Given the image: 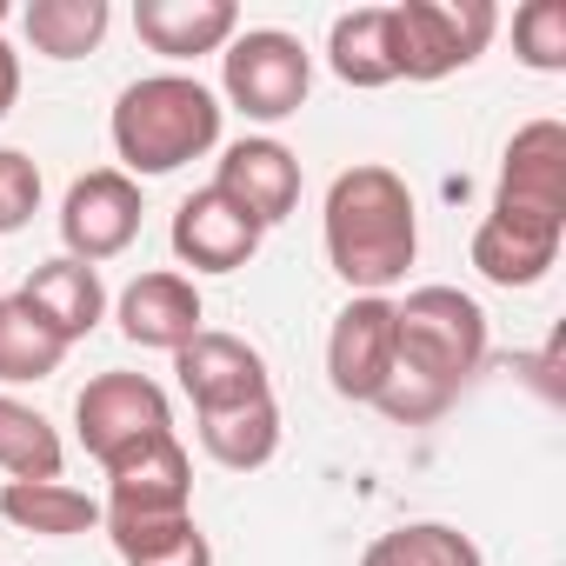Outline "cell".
<instances>
[{
  "instance_id": "obj_6",
  "label": "cell",
  "mask_w": 566,
  "mask_h": 566,
  "mask_svg": "<svg viewBox=\"0 0 566 566\" xmlns=\"http://www.w3.org/2000/svg\"><path fill=\"white\" fill-rule=\"evenodd\" d=\"M74 427H81V447H87L101 467H114L120 453H134V447H147V440H160V433H174V407H167V394H160L147 374H101V380L81 387Z\"/></svg>"
},
{
  "instance_id": "obj_28",
  "label": "cell",
  "mask_w": 566,
  "mask_h": 566,
  "mask_svg": "<svg viewBox=\"0 0 566 566\" xmlns=\"http://www.w3.org/2000/svg\"><path fill=\"white\" fill-rule=\"evenodd\" d=\"M21 101V54L0 41V120H8V107Z\"/></svg>"
},
{
  "instance_id": "obj_1",
  "label": "cell",
  "mask_w": 566,
  "mask_h": 566,
  "mask_svg": "<svg viewBox=\"0 0 566 566\" xmlns=\"http://www.w3.org/2000/svg\"><path fill=\"white\" fill-rule=\"evenodd\" d=\"M321 227H327V260L354 294H387L394 280H407V266L420 253L413 193L380 160H360V167L334 174Z\"/></svg>"
},
{
  "instance_id": "obj_15",
  "label": "cell",
  "mask_w": 566,
  "mask_h": 566,
  "mask_svg": "<svg viewBox=\"0 0 566 566\" xmlns=\"http://www.w3.org/2000/svg\"><path fill=\"white\" fill-rule=\"evenodd\" d=\"M559 240H566V227H553V220L486 207V220L473 227V266L493 287H539L559 260Z\"/></svg>"
},
{
  "instance_id": "obj_27",
  "label": "cell",
  "mask_w": 566,
  "mask_h": 566,
  "mask_svg": "<svg viewBox=\"0 0 566 566\" xmlns=\"http://www.w3.org/2000/svg\"><path fill=\"white\" fill-rule=\"evenodd\" d=\"M41 207V167L21 147H0V233H21Z\"/></svg>"
},
{
  "instance_id": "obj_13",
  "label": "cell",
  "mask_w": 566,
  "mask_h": 566,
  "mask_svg": "<svg viewBox=\"0 0 566 566\" xmlns=\"http://www.w3.org/2000/svg\"><path fill=\"white\" fill-rule=\"evenodd\" d=\"M114 321H120V334H127L134 347L180 354V347L200 334L207 307H200V287H193L187 273H174V266H154V273L127 280V294L114 301Z\"/></svg>"
},
{
  "instance_id": "obj_24",
  "label": "cell",
  "mask_w": 566,
  "mask_h": 566,
  "mask_svg": "<svg viewBox=\"0 0 566 566\" xmlns=\"http://www.w3.org/2000/svg\"><path fill=\"white\" fill-rule=\"evenodd\" d=\"M107 539H114V553L127 566H213V546L193 526V513H174V520H120V526H107Z\"/></svg>"
},
{
  "instance_id": "obj_7",
  "label": "cell",
  "mask_w": 566,
  "mask_h": 566,
  "mask_svg": "<svg viewBox=\"0 0 566 566\" xmlns=\"http://www.w3.org/2000/svg\"><path fill=\"white\" fill-rule=\"evenodd\" d=\"M394 374H400L394 301H387V294H354V301L334 314V334H327V380H334L340 400L374 407Z\"/></svg>"
},
{
  "instance_id": "obj_22",
  "label": "cell",
  "mask_w": 566,
  "mask_h": 566,
  "mask_svg": "<svg viewBox=\"0 0 566 566\" xmlns=\"http://www.w3.org/2000/svg\"><path fill=\"white\" fill-rule=\"evenodd\" d=\"M61 433L41 407L0 394V473L8 480H61Z\"/></svg>"
},
{
  "instance_id": "obj_8",
  "label": "cell",
  "mask_w": 566,
  "mask_h": 566,
  "mask_svg": "<svg viewBox=\"0 0 566 566\" xmlns=\"http://www.w3.org/2000/svg\"><path fill=\"white\" fill-rule=\"evenodd\" d=\"M107 473V506H101V526H120V520H174V513H193V467H187V447L180 433H160L134 453H120Z\"/></svg>"
},
{
  "instance_id": "obj_26",
  "label": "cell",
  "mask_w": 566,
  "mask_h": 566,
  "mask_svg": "<svg viewBox=\"0 0 566 566\" xmlns=\"http://www.w3.org/2000/svg\"><path fill=\"white\" fill-rule=\"evenodd\" d=\"M513 54L533 74H566V0H526L513 14Z\"/></svg>"
},
{
  "instance_id": "obj_12",
  "label": "cell",
  "mask_w": 566,
  "mask_h": 566,
  "mask_svg": "<svg viewBox=\"0 0 566 566\" xmlns=\"http://www.w3.org/2000/svg\"><path fill=\"white\" fill-rule=\"evenodd\" d=\"M213 187L266 233V227H280V220L301 207V160L280 147V140H266V134H247V140H233L220 154Z\"/></svg>"
},
{
  "instance_id": "obj_9",
  "label": "cell",
  "mask_w": 566,
  "mask_h": 566,
  "mask_svg": "<svg viewBox=\"0 0 566 566\" xmlns=\"http://www.w3.org/2000/svg\"><path fill=\"white\" fill-rule=\"evenodd\" d=\"M140 180H127L120 167H94V174H81L74 187H67V200H61V240H67V260H87V266H101V260H114V253H127L134 247V233H140Z\"/></svg>"
},
{
  "instance_id": "obj_2",
  "label": "cell",
  "mask_w": 566,
  "mask_h": 566,
  "mask_svg": "<svg viewBox=\"0 0 566 566\" xmlns=\"http://www.w3.org/2000/svg\"><path fill=\"white\" fill-rule=\"evenodd\" d=\"M107 134L120 154V174L154 180V174H174L220 147V101L193 74H147V81L120 87Z\"/></svg>"
},
{
  "instance_id": "obj_5",
  "label": "cell",
  "mask_w": 566,
  "mask_h": 566,
  "mask_svg": "<svg viewBox=\"0 0 566 566\" xmlns=\"http://www.w3.org/2000/svg\"><path fill=\"white\" fill-rule=\"evenodd\" d=\"M220 87L227 101L247 114V120H287L307 107V87H314V54L294 41V34H280V28H247L227 41L220 54Z\"/></svg>"
},
{
  "instance_id": "obj_21",
  "label": "cell",
  "mask_w": 566,
  "mask_h": 566,
  "mask_svg": "<svg viewBox=\"0 0 566 566\" xmlns=\"http://www.w3.org/2000/svg\"><path fill=\"white\" fill-rule=\"evenodd\" d=\"M327 67H334L347 87H360V94L394 87L400 74H394L387 8H354V14H340V21H334V34H327Z\"/></svg>"
},
{
  "instance_id": "obj_11",
  "label": "cell",
  "mask_w": 566,
  "mask_h": 566,
  "mask_svg": "<svg viewBox=\"0 0 566 566\" xmlns=\"http://www.w3.org/2000/svg\"><path fill=\"white\" fill-rule=\"evenodd\" d=\"M174 374H180V394L193 400V413H220V407H247V400L273 394L260 347H247L240 334H213V327H200L174 354Z\"/></svg>"
},
{
  "instance_id": "obj_20",
  "label": "cell",
  "mask_w": 566,
  "mask_h": 566,
  "mask_svg": "<svg viewBox=\"0 0 566 566\" xmlns=\"http://www.w3.org/2000/svg\"><path fill=\"white\" fill-rule=\"evenodd\" d=\"M67 360V340L21 301L8 294L0 301V387H34V380H54Z\"/></svg>"
},
{
  "instance_id": "obj_18",
  "label": "cell",
  "mask_w": 566,
  "mask_h": 566,
  "mask_svg": "<svg viewBox=\"0 0 566 566\" xmlns=\"http://www.w3.org/2000/svg\"><path fill=\"white\" fill-rule=\"evenodd\" d=\"M0 513L21 533H41V539H74V533L101 526V500L67 486V480H8L0 486Z\"/></svg>"
},
{
  "instance_id": "obj_10",
  "label": "cell",
  "mask_w": 566,
  "mask_h": 566,
  "mask_svg": "<svg viewBox=\"0 0 566 566\" xmlns=\"http://www.w3.org/2000/svg\"><path fill=\"white\" fill-rule=\"evenodd\" d=\"M493 207H500V213H526V220L566 227V127H559V120H526V127L506 140Z\"/></svg>"
},
{
  "instance_id": "obj_4",
  "label": "cell",
  "mask_w": 566,
  "mask_h": 566,
  "mask_svg": "<svg viewBox=\"0 0 566 566\" xmlns=\"http://www.w3.org/2000/svg\"><path fill=\"white\" fill-rule=\"evenodd\" d=\"M493 28H500L493 0H400V8H387L394 74L400 81H447L486 54Z\"/></svg>"
},
{
  "instance_id": "obj_17",
  "label": "cell",
  "mask_w": 566,
  "mask_h": 566,
  "mask_svg": "<svg viewBox=\"0 0 566 566\" xmlns=\"http://www.w3.org/2000/svg\"><path fill=\"white\" fill-rule=\"evenodd\" d=\"M21 301L74 347V340H87L101 321H107V287H101V266H87V260H67V253H54V260H41L34 273H28V287H21Z\"/></svg>"
},
{
  "instance_id": "obj_23",
  "label": "cell",
  "mask_w": 566,
  "mask_h": 566,
  "mask_svg": "<svg viewBox=\"0 0 566 566\" xmlns=\"http://www.w3.org/2000/svg\"><path fill=\"white\" fill-rule=\"evenodd\" d=\"M107 21H114L107 0H34V8L21 14L34 54H48V61H81V54H94L101 34H107Z\"/></svg>"
},
{
  "instance_id": "obj_3",
  "label": "cell",
  "mask_w": 566,
  "mask_h": 566,
  "mask_svg": "<svg viewBox=\"0 0 566 566\" xmlns=\"http://www.w3.org/2000/svg\"><path fill=\"white\" fill-rule=\"evenodd\" d=\"M394 334H400V374L440 387L447 400L480 374L486 360V314L473 294L460 287H413L407 301H394Z\"/></svg>"
},
{
  "instance_id": "obj_25",
  "label": "cell",
  "mask_w": 566,
  "mask_h": 566,
  "mask_svg": "<svg viewBox=\"0 0 566 566\" xmlns=\"http://www.w3.org/2000/svg\"><path fill=\"white\" fill-rule=\"evenodd\" d=\"M360 566H486L480 546L447 526V520H413V526H394L380 539H367Z\"/></svg>"
},
{
  "instance_id": "obj_19",
  "label": "cell",
  "mask_w": 566,
  "mask_h": 566,
  "mask_svg": "<svg viewBox=\"0 0 566 566\" xmlns=\"http://www.w3.org/2000/svg\"><path fill=\"white\" fill-rule=\"evenodd\" d=\"M200 420V447L207 460H220L227 473H253L280 453V407L273 394L247 400V407H220V413H193Z\"/></svg>"
},
{
  "instance_id": "obj_16",
  "label": "cell",
  "mask_w": 566,
  "mask_h": 566,
  "mask_svg": "<svg viewBox=\"0 0 566 566\" xmlns=\"http://www.w3.org/2000/svg\"><path fill=\"white\" fill-rule=\"evenodd\" d=\"M134 34L167 61H200L240 34V8L233 0H140Z\"/></svg>"
},
{
  "instance_id": "obj_14",
  "label": "cell",
  "mask_w": 566,
  "mask_h": 566,
  "mask_svg": "<svg viewBox=\"0 0 566 566\" xmlns=\"http://www.w3.org/2000/svg\"><path fill=\"white\" fill-rule=\"evenodd\" d=\"M260 240H266V233H260L220 187L187 193L180 213H174V253H180V266H193V273H233V266H247V260L260 253Z\"/></svg>"
}]
</instances>
